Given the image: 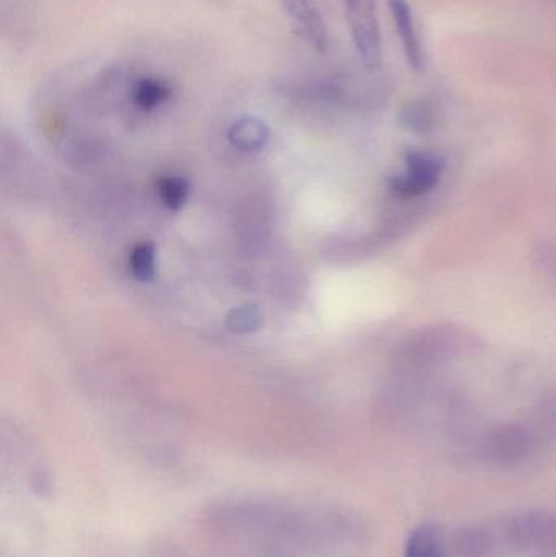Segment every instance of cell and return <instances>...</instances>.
<instances>
[{
    "label": "cell",
    "instance_id": "1",
    "mask_svg": "<svg viewBox=\"0 0 556 557\" xmlns=\"http://www.w3.org/2000/svg\"><path fill=\"white\" fill-rule=\"evenodd\" d=\"M218 520L257 557L317 556L336 533L329 517L273 504H234Z\"/></svg>",
    "mask_w": 556,
    "mask_h": 557
},
{
    "label": "cell",
    "instance_id": "2",
    "mask_svg": "<svg viewBox=\"0 0 556 557\" xmlns=\"http://www.w3.org/2000/svg\"><path fill=\"white\" fill-rule=\"evenodd\" d=\"M353 45L362 65L375 71L382 62L381 28L375 0H342Z\"/></svg>",
    "mask_w": 556,
    "mask_h": 557
},
{
    "label": "cell",
    "instance_id": "3",
    "mask_svg": "<svg viewBox=\"0 0 556 557\" xmlns=\"http://www.w3.org/2000/svg\"><path fill=\"white\" fill-rule=\"evenodd\" d=\"M280 5L300 39L317 52L329 49V28L316 0H280Z\"/></svg>",
    "mask_w": 556,
    "mask_h": 557
},
{
    "label": "cell",
    "instance_id": "4",
    "mask_svg": "<svg viewBox=\"0 0 556 557\" xmlns=\"http://www.w3.org/2000/svg\"><path fill=\"white\" fill-rule=\"evenodd\" d=\"M441 169L443 165L433 153H413L408 159L404 175L395 180L392 189L401 198H417L436 186L440 182Z\"/></svg>",
    "mask_w": 556,
    "mask_h": 557
},
{
    "label": "cell",
    "instance_id": "5",
    "mask_svg": "<svg viewBox=\"0 0 556 557\" xmlns=\"http://www.w3.org/2000/svg\"><path fill=\"white\" fill-rule=\"evenodd\" d=\"M449 334L441 330L421 334L417 339L407 344L400 357V367L405 372H424L444 359L449 350Z\"/></svg>",
    "mask_w": 556,
    "mask_h": 557
},
{
    "label": "cell",
    "instance_id": "6",
    "mask_svg": "<svg viewBox=\"0 0 556 557\" xmlns=\"http://www.w3.org/2000/svg\"><path fill=\"white\" fill-rule=\"evenodd\" d=\"M388 9H391L395 29H397L398 38H400L408 65L413 71H423V45H421L417 25H415L413 10H411L410 3L407 0H388Z\"/></svg>",
    "mask_w": 556,
    "mask_h": 557
},
{
    "label": "cell",
    "instance_id": "7",
    "mask_svg": "<svg viewBox=\"0 0 556 557\" xmlns=\"http://www.w3.org/2000/svg\"><path fill=\"white\" fill-rule=\"evenodd\" d=\"M529 437L522 429L502 428L493 432L486 442L489 454L498 460H518L529 448Z\"/></svg>",
    "mask_w": 556,
    "mask_h": 557
},
{
    "label": "cell",
    "instance_id": "8",
    "mask_svg": "<svg viewBox=\"0 0 556 557\" xmlns=\"http://www.w3.org/2000/svg\"><path fill=\"white\" fill-rule=\"evenodd\" d=\"M228 139L244 152H258L270 139V129L257 117H242L228 129Z\"/></svg>",
    "mask_w": 556,
    "mask_h": 557
},
{
    "label": "cell",
    "instance_id": "9",
    "mask_svg": "<svg viewBox=\"0 0 556 557\" xmlns=\"http://www.w3.org/2000/svg\"><path fill=\"white\" fill-rule=\"evenodd\" d=\"M404 557H449L440 530L423 525L415 530L408 539Z\"/></svg>",
    "mask_w": 556,
    "mask_h": 557
},
{
    "label": "cell",
    "instance_id": "10",
    "mask_svg": "<svg viewBox=\"0 0 556 557\" xmlns=\"http://www.w3.org/2000/svg\"><path fill=\"white\" fill-rule=\"evenodd\" d=\"M170 98V87L160 78H140L134 85L133 100L137 108L143 111L156 110L160 104L165 103Z\"/></svg>",
    "mask_w": 556,
    "mask_h": 557
},
{
    "label": "cell",
    "instance_id": "11",
    "mask_svg": "<svg viewBox=\"0 0 556 557\" xmlns=\"http://www.w3.org/2000/svg\"><path fill=\"white\" fill-rule=\"evenodd\" d=\"M157 191L170 211H178L188 199L189 185L185 178H180V176H165L157 185Z\"/></svg>",
    "mask_w": 556,
    "mask_h": 557
},
{
    "label": "cell",
    "instance_id": "12",
    "mask_svg": "<svg viewBox=\"0 0 556 557\" xmlns=\"http://www.w3.org/2000/svg\"><path fill=\"white\" fill-rule=\"evenodd\" d=\"M225 323H227V327L232 333H255L260 327L261 313L255 305H242V307L234 308L227 314Z\"/></svg>",
    "mask_w": 556,
    "mask_h": 557
},
{
    "label": "cell",
    "instance_id": "13",
    "mask_svg": "<svg viewBox=\"0 0 556 557\" xmlns=\"http://www.w3.org/2000/svg\"><path fill=\"white\" fill-rule=\"evenodd\" d=\"M129 270L137 281H150L156 274V250L150 244H140L131 251Z\"/></svg>",
    "mask_w": 556,
    "mask_h": 557
},
{
    "label": "cell",
    "instance_id": "14",
    "mask_svg": "<svg viewBox=\"0 0 556 557\" xmlns=\"http://www.w3.org/2000/svg\"><path fill=\"white\" fill-rule=\"evenodd\" d=\"M405 117H407L410 126L424 127L430 123L431 113L430 110H427V107H424L423 103L411 104V107L408 108L407 113H405Z\"/></svg>",
    "mask_w": 556,
    "mask_h": 557
}]
</instances>
